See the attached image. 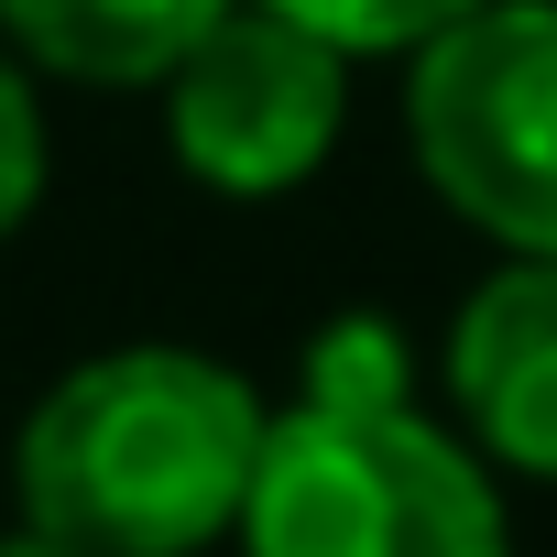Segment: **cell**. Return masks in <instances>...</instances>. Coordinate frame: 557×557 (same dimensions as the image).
Segmentation results:
<instances>
[{
  "label": "cell",
  "mask_w": 557,
  "mask_h": 557,
  "mask_svg": "<svg viewBox=\"0 0 557 557\" xmlns=\"http://www.w3.org/2000/svg\"><path fill=\"white\" fill-rule=\"evenodd\" d=\"M55 186V121H45V77L0 45V240H23L34 208Z\"/></svg>",
  "instance_id": "cell-8"
},
{
  "label": "cell",
  "mask_w": 557,
  "mask_h": 557,
  "mask_svg": "<svg viewBox=\"0 0 557 557\" xmlns=\"http://www.w3.org/2000/svg\"><path fill=\"white\" fill-rule=\"evenodd\" d=\"M0 557H77V546H55L45 524H23V513H12V535H0Z\"/></svg>",
  "instance_id": "cell-9"
},
{
  "label": "cell",
  "mask_w": 557,
  "mask_h": 557,
  "mask_svg": "<svg viewBox=\"0 0 557 557\" xmlns=\"http://www.w3.org/2000/svg\"><path fill=\"white\" fill-rule=\"evenodd\" d=\"M437 405L503 481L557 492V251H492V273L459 285L437 339Z\"/></svg>",
  "instance_id": "cell-5"
},
{
  "label": "cell",
  "mask_w": 557,
  "mask_h": 557,
  "mask_svg": "<svg viewBox=\"0 0 557 557\" xmlns=\"http://www.w3.org/2000/svg\"><path fill=\"white\" fill-rule=\"evenodd\" d=\"M262 12H285V23L329 34L350 66H405L416 45H437L448 23H470L481 0H262Z\"/></svg>",
  "instance_id": "cell-7"
},
{
  "label": "cell",
  "mask_w": 557,
  "mask_h": 557,
  "mask_svg": "<svg viewBox=\"0 0 557 557\" xmlns=\"http://www.w3.org/2000/svg\"><path fill=\"white\" fill-rule=\"evenodd\" d=\"M273 394L197 339H110L12 426V513L77 557H208L240 535Z\"/></svg>",
  "instance_id": "cell-2"
},
{
  "label": "cell",
  "mask_w": 557,
  "mask_h": 557,
  "mask_svg": "<svg viewBox=\"0 0 557 557\" xmlns=\"http://www.w3.org/2000/svg\"><path fill=\"white\" fill-rule=\"evenodd\" d=\"M405 164L492 251H557V0H481L405 55Z\"/></svg>",
  "instance_id": "cell-3"
},
{
  "label": "cell",
  "mask_w": 557,
  "mask_h": 557,
  "mask_svg": "<svg viewBox=\"0 0 557 557\" xmlns=\"http://www.w3.org/2000/svg\"><path fill=\"white\" fill-rule=\"evenodd\" d=\"M240 557H524L503 470L459 437L448 405H426L405 318L339 307L296 394L273 405L251 503H240Z\"/></svg>",
  "instance_id": "cell-1"
},
{
  "label": "cell",
  "mask_w": 557,
  "mask_h": 557,
  "mask_svg": "<svg viewBox=\"0 0 557 557\" xmlns=\"http://www.w3.org/2000/svg\"><path fill=\"white\" fill-rule=\"evenodd\" d=\"M153 121H164L175 175L219 208L307 197L350 143V55L285 12H262V0H230L153 88Z\"/></svg>",
  "instance_id": "cell-4"
},
{
  "label": "cell",
  "mask_w": 557,
  "mask_h": 557,
  "mask_svg": "<svg viewBox=\"0 0 557 557\" xmlns=\"http://www.w3.org/2000/svg\"><path fill=\"white\" fill-rule=\"evenodd\" d=\"M230 12V0H0V45L45 88L77 99H153L175 55Z\"/></svg>",
  "instance_id": "cell-6"
}]
</instances>
